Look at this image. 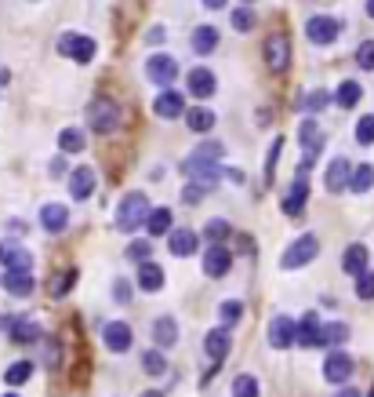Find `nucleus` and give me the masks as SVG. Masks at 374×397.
I'll use <instances>...</instances> for the list:
<instances>
[{
  "instance_id": "obj_1",
  "label": "nucleus",
  "mask_w": 374,
  "mask_h": 397,
  "mask_svg": "<svg viewBox=\"0 0 374 397\" xmlns=\"http://www.w3.org/2000/svg\"><path fill=\"white\" fill-rule=\"evenodd\" d=\"M218 157H222V146H218V142H204V146L193 150V157L182 164V171H186L193 182L211 186V182L222 176V171H218Z\"/></svg>"
},
{
  "instance_id": "obj_2",
  "label": "nucleus",
  "mask_w": 374,
  "mask_h": 397,
  "mask_svg": "<svg viewBox=\"0 0 374 397\" xmlns=\"http://www.w3.org/2000/svg\"><path fill=\"white\" fill-rule=\"evenodd\" d=\"M149 197L142 194V189H131L124 201H120V208H117V226L120 230H138L145 219H149Z\"/></svg>"
},
{
  "instance_id": "obj_3",
  "label": "nucleus",
  "mask_w": 374,
  "mask_h": 397,
  "mask_svg": "<svg viewBox=\"0 0 374 397\" xmlns=\"http://www.w3.org/2000/svg\"><path fill=\"white\" fill-rule=\"evenodd\" d=\"M316 256H320V241L313 233H302L298 241H291V248L280 256V270H298L305 263H313Z\"/></svg>"
},
{
  "instance_id": "obj_4",
  "label": "nucleus",
  "mask_w": 374,
  "mask_h": 397,
  "mask_svg": "<svg viewBox=\"0 0 374 397\" xmlns=\"http://www.w3.org/2000/svg\"><path fill=\"white\" fill-rule=\"evenodd\" d=\"M88 124H91L95 132H102V135L113 132V128L120 124V106L113 102L109 95H99V99L88 106Z\"/></svg>"
},
{
  "instance_id": "obj_5",
  "label": "nucleus",
  "mask_w": 374,
  "mask_h": 397,
  "mask_svg": "<svg viewBox=\"0 0 374 397\" xmlns=\"http://www.w3.org/2000/svg\"><path fill=\"white\" fill-rule=\"evenodd\" d=\"M266 66L273 73H284L291 66V44H287V33H280V29L266 37Z\"/></svg>"
},
{
  "instance_id": "obj_6",
  "label": "nucleus",
  "mask_w": 374,
  "mask_h": 397,
  "mask_svg": "<svg viewBox=\"0 0 374 397\" xmlns=\"http://www.w3.org/2000/svg\"><path fill=\"white\" fill-rule=\"evenodd\" d=\"M58 52H62V55H70L73 62H80V66H88V62L95 59V40L84 37V33H62Z\"/></svg>"
},
{
  "instance_id": "obj_7",
  "label": "nucleus",
  "mask_w": 374,
  "mask_h": 397,
  "mask_svg": "<svg viewBox=\"0 0 374 397\" xmlns=\"http://www.w3.org/2000/svg\"><path fill=\"white\" fill-rule=\"evenodd\" d=\"M352 372H356L352 357L341 354V350H331L327 361H323V375H327V383H334V387H345L349 379H352Z\"/></svg>"
},
{
  "instance_id": "obj_8",
  "label": "nucleus",
  "mask_w": 374,
  "mask_h": 397,
  "mask_svg": "<svg viewBox=\"0 0 374 397\" xmlns=\"http://www.w3.org/2000/svg\"><path fill=\"white\" fill-rule=\"evenodd\" d=\"M338 33H341V22L331 19V15H313V19L305 22V37L313 44H331Z\"/></svg>"
},
{
  "instance_id": "obj_9",
  "label": "nucleus",
  "mask_w": 374,
  "mask_h": 397,
  "mask_svg": "<svg viewBox=\"0 0 374 397\" xmlns=\"http://www.w3.org/2000/svg\"><path fill=\"white\" fill-rule=\"evenodd\" d=\"M229 266H233V256H229V248H225V244H211L204 251V274L207 277H225V274H229Z\"/></svg>"
},
{
  "instance_id": "obj_10",
  "label": "nucleus",
  "mask_w": 374,
  "mask_h": 397,
  "mask_svg": "<svg viewBox=\"0 0 374 397\" xmlns=\"http://www.w3.org/2000/svg\"><path fill=\"white\" fill-rule=\"evenodd\" d=\"M295 339H298L295 321H291V317H273V321H269V346H276V350H287Z\"/></svg>"
},
{
  "instance_id": "obj_11",
  "label": "nucleus",
  "mask_w": 374,
  "mask_h": 397,
  "mask_svg": "<svg viewBox=\"0 0 374 397\" xmlns=\"http://www.w3.org/2000/svg\"><path fill=\"white\" fill-rule=\"evenodd\" d=\"M0 263L8 266V274H11V270H26V274L33 270V256H29L22 244H15V241H4V244H0Z\"/></svg>"
},
{
  "instance_id": "obj_12",
  "label": "nucleus",
  "mask_w": 374,
  "mask_h": 397,
  "mask_svg": "<svg viewBox=\"0 0 374 397\" xmlns=\"http://www.w3.org/2000/svg\"><path fill=\"white\" fill-rule=\"evenodd\" d=\"M145 73H149V81H156V84L168 88L174 77H178V62H174L171 55H153L149 66H145Z\"/></svg>"
},
{
  "instance_id": "obj_13",
  "label": "nucleus",
  "mask_w": 374,
  "mask_h": 397,
  "mask_svg": "<svg viewBox=\"0 0 374 397\" xmlns=\"http://www.w3.org/2000/svg\"><path fill=\"white\" fill-rule=\"evenodd\" d=\"M102 339H106V346L113 354H127V350H131V328H127L124 321H109L106 332H102Z\"/></svg>"
},
{
  "instance_id": "obj_14",
  "label": "nucleus",
  "mask_w": 374,
  "mask_h": 397,
  "mask_svg": "<svg viewBox=\"0 0 374 397\" xmlns=\"http://www.w3.org/2000/svg\"><path fill=\"white\" fill-rule=\"evenodd\" d=\"M153 109H156V117H164V120L182 117V114H186V99H182V95H178L174 88H164V95H156Z\"/></svg>"
},
{
  "instance_id": "obj_15",
  "label": "nucleus",
  "mask_w": 374,
  "mask_h": 397,
  "mask_svg": "<svg viewBox=\"0 0 374 397\" xmlns=\"http://www.w3.org/2000/svg\"><path fill=\"white\" fill-rule=\"evenodd\" d=\"M70 194H73V201H88L91 194H95V168H76L73 176H70Z\"/></svg>"
},
{
  "instance_id": "obj_16",
  "label": "nucleus",
  "mask_w": 374,
  "mask_h": 397,
  "mask_svg": "<svg viewBox=\"0 0 374 397\" xmlns=\"http://www.w3.org/2000/svg\"><path fill=\"white\" fill-rule=\"evenodd\" d=\"M305 201H309V182H305V176H298L295 182H291V189L284 194V212L287 215H302Z\"/></svg>"
},
{
  "instance_id": "obj_17",
  "label": "nucleus",
  "mask_w": 374,
  "mask_h": 397,
  "mask_svg": "<svg viewBox=\"0 0 374 397\" xmlns=\"http://www.w3.org/2000/svg\"><path fill=\"white\" fill-rule=\"evenodd\" d=\"M40 226L47 233H62L70 226V212H66V204H44V212H40Z\"/></svg>"
},
{
  "instance_id": "obj_18",
  "label": "nucleus",
  "mask_w": 374,
  "mask_h": 397,
  "mask_svg": "<svg viewBox=\"0 0 374 397\" xmlns=\"http://www.w3.org/2000/svg\"><path fill=\"white\" fill-rule=\"evenodd\" d=\"M229 332H225V328H211L207 332V339H204V350H207V357L211 361H222L225 354H229Z\"/></svg>"
},
{
  "instance_id": "obj_19",
  "label": "nucleus",
  "mask_w": 374,
  "mask_h": 397,
  "mask_svg": "<svg viewBox=\"0 0 374 397\" xmlns=\"http://www.w3.org/2000/svg\"><path fill=\"white\" fill-rule=\"evenodd\" d=\"M295 328H298V339H295V343H302V346H320V328H323V325H320V317H316L313 310H309Z\"/></svg>"
},
{
  "instance_id": "obj_20",
  "label": "nucleus",
  "mask_w": 374,
  "mask_h": 397,
  "mask_svg": "<svg viewBox=\"0 0 374 397\" xmlns=\"http://www.w3.org/2000/svg\"><path fill=\"white\" fill-rule=\"evenodd\" d=\"M189 95H197V99H211V95H215V77H211V70L197 66L189 73Z\"/></svg>"
},
{
  "instance_id": "obj_21",
  "label": "nucleus",
  "mask_w": 374,
  "mask_h": 397,
  "mask_svg": "<svg viewBox=\"0 0 374 397\" xmlns=\"http://www.w3.org/2000/svg\"><path fill=\"white\" fill-rule=\"evenodd\" d=\"M138 288L142 292H160L164 288V270H160L156 263H142L138 266Z\"/></svg>"
},
{
  "instance_id": "obj_22",
  "label": "nucleus",
  "mask_w": 374,
  "mask_h": 397,
  "mask_svg": "<svg viewBox=\"0 0 374 397\" xmlns=\"http://www.w3.org/2000/svg\"><path fill=\"white\" fill-rule=\"evenodd\" d=\"M153 339H156V346H171L178 343V325H174V317H156L153 321Z\"/></svg>"
},
{
  "instance_id": "obj_23",
  "label": "nucleus",
  "mask_w": 374,
  "mask_h": 397,
  "mask_svg": "<svg viewBox=\"0 0 374 397\" xmlns=\"http://www.w3.org/2000/svg\"><path fill=\"white\" fill-rule=\"evenodd\" d=\"M4 288L11 292V295H19V299H26L29 292H33V274H26V270H11V274L0 281Z\"/></svg>"
},
{
  "instance_id": "obj_24",
  "label": "nucleus",
  "mask_w": 374,
  "mask_h": 397,
  "mask_svg": "<svg viewBox=\"0 0 374 397\" xmlns=\"http://www.w3.org/2000/svg\"><path fill=\"white\" fill-rule=\"evenodd\" d=\"M349 176H352L349 161H345V157H334L331 168H327V189H331V194H338L341 186H349Z\"/></svg>"
},
{
  "instance_id": "obj_25",
  "label": "nucleus",
  "mask_w": 374,
  "mask_h": 397,
  "mask_svg": "<svg viewBox=\"0 0 374 397\" xmlns=\"http://www.w3.org/2000/svg\"><path fill=\"white\" fill-rule=\"evenodd\" d=\"M215 47H218V29L215 26H197V33H193V52L211 55Z\"/></svg>"
},
{
  "instance_id": "obj_26",
  "label": "nucleus",
  "mask_w": 374,
  "mask_h": 397,
  "mask_svg": "<svg viewBox=\"0 0 374 397\" xmlns=\"http://www.w3.org/2000/svg\"><path fill=\"white\" fill-rule=\"evenodd\" d=\"M168 248L174 251V256H193V251H197V233L193 230H174L168 237Z\"/></svg>"
},
{
  "instance_id": "obj_27",
  "label": "nucleus",
  "mask_w": 374,
  "mask_h": 397,
  "mask_svg": "<svg viewBox=\"0 0 374 397\" xmlns=\"http://www.w3.org/2000/svg\"><path fill=\"white\" fill-rule=\"evenodd\" d=\"M341 270H345V274H352V277H360L364 270H367V248H364V244H352V248L345 251V259H341Z\"/></svg>"
},
{
  "instance_id": "obj_28",
  "label": "nucleus",
  "mask_w": 374,
  "mask_h": 397,
  "mask_svg": "<svg viewBox=\"0 0 374 397\" xmlns=\"http://www.w3.org/2000/svg\"><path fill=\"white\" fill-rule=\"evenodd\" d=\"M360 95H364V88L356 84V81H341V88L334 91V102H338L341 109H352L356 102H360Z\"/></svg>"
},
{
  "instance_id": "obj_29",
  "label": "nucleus",
  "mask_w": 374,
  "mask_h": 397,
  "mask_svg": "<svg viewBox=\"0 0 374 397\" xmlns=\"http://www.w3.org/2000/svg\"><path fill=\"white\" fill-rule=\"evenodd\" d=\"M58 146H62V153H80L88 146V139H84V132L80 128H62L58 132Z\"/></svg>"
},
{
  "instance_id": "obj_30",
  "label": "nucleus",
  "mask_w": 374,
  "mask_h": 397,
  "mask_svg": "<svg viewBox=\"0 0 374 397\" xmlns=\"http://www.w3.org/2000/svg\"><path fill=\"white\" fill-rule=\"evenodd\" d=\"M349 339V325L345 321H334V325H323L320 328V346L327 343V346H341Z\"/></svg>"
},
{
  "instance_id": "obj_31",
  "label": "nucleus",
  "mask_w": 374,
  "mask_h": 397,
  "mask_svg": "<svg viewBox=\"0 0 374 397\" xmlns=\"http://www.w3.org/2000/svg\"><path fill=\"white\" fill-rule=\"evenodd\" d=\"M29 375H33V361H26V357H22V361H15L11 368L4 372V383H8V387H22Z\"/></svg>"
},
{
  "instance_id": "obj_32",
  "label": "nucleus",
  "mask_w": 374,
  "mask_h": 397,
  "mask_svg": "<svg viewBox=\"0 0 374 397\" xmlns=\"http://www.w3.org/2000/svg\"><path fill=\"white\" fill-rule=\"evenodd\" d=\"M145 230H149L153 237H164L171 230V212L168 208H153L149 219H145Z\"/></svg>"
},
{
  "instance_id": "obj_33",
  "label": "nucleus",
  "mask_w": 374,
  "mask_h": 397,
  "mask_svg": "<svg viewBox=\"0 0 374 397\" xmlns=\"http://www.w3.org/2000/svg\"><path fill=\"white\" fill-rule=\"evenodd\" d=\"M186 120H189V128H193V132H200V135L215 128V114H211V109H189Z\"/></svg>"
},
{
  "instance_id": "obj_34",
  "label": "nucleus",
  "mask_w": 374,
  "mask_h": 397,
  "mask_svg": "<svg viewBox=\"0 0 374 397\" xmlns=\"http://www.w3.org/2000/svg\"><path fill=\"white\" fill-rule=\"evenodd\" d=\"M349 186L356 189V194H367V189L374 186V168H371V164H360V168L349 176Z\"/></svg>"
},
{
  "instance_id": "obj_35",
  "label": "nucleus",
  "mask_w": 374,
  "mask_h": 397,
  "mask_svg": "<svg viewBox=\"0 0 374 397\" xmlns=\"http://www.w3.org/2000/svg\"><path fill=\"white\" fill-rule=\"evenodd\" d=\"M11 339H15V343H37V339H40V328H37L33 321H15Z\"/></svg>"
},
{
  "instance_id": "obj_36",
  "label": "nucleus",
  "mask_w": 374,
  "mask_h": 397,
  "mask_svg": "<svg viewBox=\"0 0 374 397\" xmlns=\"http://www.w3.org/2000/svg\"><path fill=\"white\" fill-rule=\"evenodd\" d=\"M142 368L149 372V375H164L168 372V357L160 354V350H145L142 354Z\"/></svg>"
},
{
  "instance_id": "obj_37",
  "label": "nucleus",
  "mask_w": 374,
  "mask_h": 397,
  "mask_svg": "<svg viewBox=\"0 0 374 397\" xmlns=\"http://www.w3.org/2000/svg\"><path fill=\"white\" fill-rule=\"evenodd\" d=\"M73 281H76V270H62V274H58L51 284H47V292H51V299H62V295H66Z\"/></svg>"
},
{
  "instance_id": "obj_38",
  "label": "nucleus",
  "mask_w": 374,
  "mask_h": 397,
  "mask_svg": "<svg viewBox=\"0 0 374 397\" xmlns=\"http://www.w3.org/2000/svg\"><path fill=\"white\" fill-rule=\"evenodd\" d=\"M233 397H258V379L254 375H236L233 379Z\"/></svg>"
},
{
  "instance_id": "obj_39",
  "label": "nucleus",
  "mask_w": 374,
  "mask_h": 397,
  "mask_svg": "<svg viewBox=\"0 0 374 397\" xmlns=\"http://www.w3.org/2000/svg\"><path fill=\"white\" fill-rule=\"evenodd\" d=\"M356 299H364V303L374 299V270H364V274L356 277Z\"/></svg>"
},
{
  "instance_id": "obj_40",
  "label": "nucleus",
  "mask_w": 374,
  "mask_h": 397,
  "mask_svg": "<svg viewBox=\"0 0 374 397\" xmlns=\"http://www.w3.org/2000/svg\"><path fill=\"white\" fill-rule=\"evenodd\" d=\"M204 237H207V241H225V237H229V222H225V219H211L207 222V226H204Z\"/></svg>"
},
{
  "instance_id": "obj_41",
  "label": "nucleus",
  "mask_w": 374,
  "mask_h": 397,
  "mask_svg": "<svg viewBox=\"0 0 374 397\" xmlns=\"http://www.w3.org/2000/svg\"><path fill=\"white\" fill-rule=\"evenodd\" d=\"M356 66H360V70H374V40H364L360 47H356Z\"/></svg>"
},
{
  "instance_id": "obj_42",
  "label": "nucleus",
  "mask_w": 374,
  "mask_h": 397,
  "mask_svg": "<svg viewBox=\"0 0 374 397\" xmlns=\"http://www.w3.org/2000/svg\"><path fill=\"white\" fill-rule=\"evenodd\" d=\"M233 26L240 29V33H251V29H254V11L251 8H236L233 11Z\"/></svg>"
},
{
  "instance_id": "obj_43",
  "label": "nucleus",
  "mask_w": 374,
  "mask_h": 397,
  "mask_svg": "<svg viewBox=\"0 0 374 397\" xmlns=\"http://www.w3.org/2000/svg\"><path fill=\"white\" fill-rule=\"evenodd\" d=\"M356 142H360V146H371L374 142V117L356 120Z\"/></svg>"
},
{
  "instance_id": "obj_44",
  "label": "nucleus",
  "mask_w": 374,
  "mask_h": 397,
  "mask_svg": "<svg viewBox=\"0 0 374 397\" xmlns=\"http://www.w3.org/2000/svg\"><path fill=\"white\" fill-rule=\"evenodd\" d=\"M240 313H243V310H240V303H233V299L218 306V317H222V325H225V328H233V325L240 321Z\"/></svg>"
},
{
  "instance_id": "obj_45",
  "label": "nucleus",
  "mask_w": 374,
  "mask_h": 397,
  "mask_svg": "<svg viewBox=\"0 0 374 397\" xmlns=\"http://www.w3.org/2000/svg\"><path fill=\"white\" fill-rule=\"evenodd\" d=\"M331 99H327V91H309L305 99H302V109H313V114H320L323 106H327Z\"/></svg>"
},
{
  "instance_id": "obj_46",
  "label": "nucleus",
  "mask_w": 374,
  "mask_h": 397,
  "mask_svg": "<svg viewBox=\"0 0 374 397\" xmlns=\"http://www.w3.org/2000/svg\"><path fill=\"white\" fill-rule=\"evenodd\" d=\"M149 241H135V244H127V259H135V263H149Z\"/></svg>"
},
{
  "instance_id": "obj_47",
  "label": "nucleus",
  "mask_w": 374,
  "mask_h": 397,
  "mask_svg": "<svg viewBox=\"0 0 374 397\" xmlns=\"http://www.w3.org/2000/svg\"><path fill=\"white\" fill-rule=\"evenodd\" d=\"M284 150V135H276L273 139V146H269V164H266V179H273V168H276V157H280Z\"/></svg>"
},
{
  "instance_id": "obj_48",
  "label": "nucleus",
  "mask_w": 374,
  "mask_h": 397,
  "mask_svg": "<svg viewBox=\"0 0 374 397\" xmlns=\"http://www.w3.org/2000/svg\"><path fill=\"white\" fill-rule=\"evenodd\" d=\"M113 295H117V303H131V284L117 281V284H113Z\"/></svg>"
},
{
  "instance_id": "obj_49",
  "label": "nucleus",
  "mask_w": 374,
  "mask_h": 397,
  "mask_svg": "<svg viewBox=\"0 0 374 397\" xmlns=\"http://www.w3.org/2000/svg\"><path fill=\"white\" fill-rule=\"evenodd\" d=\"M182 197H186L189 204H193V201H200V197H204V186H186V194H182Z\"/></svg>"
},
{
  "instance_id": "obj_50",
  "label": "nucleus",
  "mask_w": 374,
  "mask_h": 397,
  "mask_svg": "<svg viewBox=\"0 0 374 397\" xmlns=\"http://www.w3.org/2000/svg\"><path fill=\"white\" fill-rule=\"evenodd\" d=\"M145 40H149V44H160V40H164V29H160V26H153V29H149V37H145Z\"/></svg>"
},
{
  "instance_id": "obj_51",
  "label": "nucleus",
  "mask_w": 374,
  "mask_h": 397,
  "mask_svg": "<svg viewBox=\"0 0 374 397\" xmlns=\"http://www.w3.org/2000/svg\"><path fill=\"white\" fill-rule=\"evenodd\" d=\"M204 8H211V11H222V8H225V0H204Z\"/></svg>"
},
{
  "instance_id": "obj_52",
  "label": "nucleus",
  "mask_w": 374,
  "mask_h": 397,
  "mask_svg": "<svg viewBox=\"0 0 374 397\" xmlns=\"http://www.w3.org/2000/svg\"><path fill=\"white\" fill-rule=\"evenodd\" d=\"M334 397H360V394H356V390H352V387H341V390H338V394H334Z\"/></svg>"
},
{
  "instance_id": "obj_53",
  "label": "nucleus",
  "mask_w": 374,
  "mask_h": 397,
  "mask_svg": "<svg viewBox=\"0 0 374 397\" xmlns=\"http://www.w3.org/2000/svg\"><path fill=\"white\" fill-rule=\"evenodd\" d=\"M142 397H164V394H160V390H145Z\"/></svg>"
},
{
  "instance_id": "obj_54",
  "label": "nucleus",
  "mask_w": 374,
  "mask_h": 397,
  "mask_svg": "<svg viewBox=\"0 0 374 397\" xmlns=\"http://www.w3.org/2000/svg\"><path fill=\"white\" fill-rule=\"evenodd\" d=\"M367 15H371V19H374V0H367Z\"/></svg>"
},
{
  "instance_id": "obj_55",
  "label": "nucleus",
  "mask_w": 374,
  "mask_h": 397,
  "mask_svg": "<svg viewBox=\"0 0 374 397\" xmlns=\"http://www.w3.org/2000/svg\"><path fill=\"white\" fill-rule=\"evenodd\" d=\"M4 397H19V394H4Z\"/></svg>"
}]
</instances>
